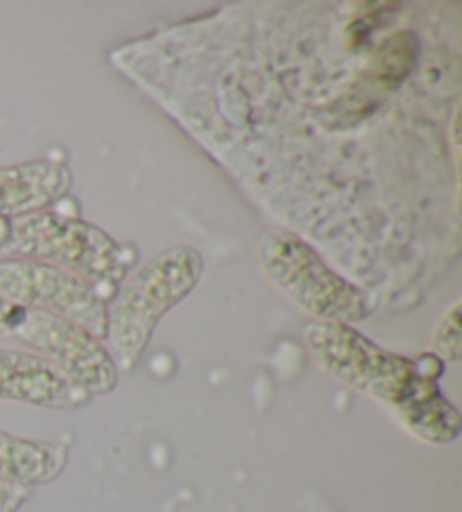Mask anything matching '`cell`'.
I'll list each match as a JSON object with an SVG mask.
<instances>
[{"mask_svg":"<svg viewBox=\"0 0 462 512\" xmlns=\"http://www.w3.org/2000/svg\"><path fill=\"white\" fill-rule=\"evenodd\" d=\"M203 273V258L188 244L154 255L124 278L106 303V348L118 370H131L149 346L158 321L192 294Z\"/></svg>","mask_w":462,"mask_h":512,"instance_id":"6da1fadb","label":"cell"},{"mask_svg":"<svg viewBox=\"0 0 462 512\" xmlns=\"http://www.w3.org/2000/svg\"><path fill=\"white\" fill-rule=\"evenodd\" d=\"M7 258L52 264L84 278L97 289L120 285L136 262V253L100 228L79 219L41 210L7 222L3 242Z\"/></svg>","mask_w":462,"mask_h":512,"instance_id":"7a4b0ae2","label":"cell"},{"mask_svg":"<svg viewBox=\"0 0 462 512\" xmlns=\"http://www.w3.org/2000/svg\"><path fill=\"white\" fill-rule=\"evenodd\" d=\"M257 262L293 305L323 323H359L370 314L368 298L325 264L312 246L287 231H269L257 242Z\"/></svg>","mask_w":462,"mask_h":512,"instance_id":"3957f363","label":"cell"},{"mask_svg":"<svg viewBox=\"0 0 462 512\" xmlns=\"http://www.w3.org/2000/svg\"><path fill=\"white\" fill-rule=\"evenodd\" d=\"M302 341L327 375L388 404L393 411L426 382L413 359L384 350L352 325L309 321L302 325Z\"/></svg>","mask_w":462,"mask_h":512,"instance_id":"277c9868","label":"cell"},{"mask_svg":"<svg viewBox=\"0 0 462 512\" xmlns=\"http://www.w3.org/2000/svg\"><path fill=\"white\" fill-rule=\"evenodd\" d=\"M0 298L21 310L43 312L73 321L95 337L106 332V294L91 282L52 264L3 258Z\"/></svg>","mask_w":462,"mask_h":512,"instance_id":"5b68a950","label":"cell"},{"mask_svg":"<svg viewBox=\"0 0 462 512\" xmlns=\"http://www.w3.org/2000/svg\"><path fill=\"white\" fill-rule=\"evenodd\" d=\"M10 339L46 359L88 397L111 393L118 384L120 370L106 343L73 321L25 310Z\"/></svg>","mask_w":462,"mask_h":512,"instance_id":"8992f818","label":"cell"},{"mask_svg":"<svg viewBox=\"0 0 462 512\" xmlns=\"http://www.w3.org/2000/svg\"><path fill=\"white\" fill-rule=\"evenodd\" d=\"M0 400L39 409H75L88 402V395L34 352L0 348Z\"/></svg>","mask_w":462,"mask_h":512,"instance_id":"52a82bcc","label":"cell"},{"mask_svg":"<svg viewBox=\"0 0 462 512\" xmlns=\"http://www.w3.org/2000/svg\"><path fill=\"white\" fill-rule=\"evenodd\" d=\"M70 190V172L64 165L32 161L0 165V219L41 213L64 199Z\"/></svg>","mask_w":462,"mask_h":512,"instance_id":"ba28073f","label":"cell"},{"mask_svg":"<svg viewBox=\"0 0 462 512\" xmlns=\"http://www.w3.org/2000/svg\"><path fill=\"white\" fill-rule=\"evenodd\" d=\"M68 449L59 443H41L0 431V481L32 488L55 481L64 472Z\"/></svg>","mask_w":462,"mask_h":512,"instance_id":"9c48e42d","label":"cell"},{"mask_svg":"<svg viewBox=\"0 0 462 512\" xmlns=\"http://www.w3.org/2000/svg\"><path fill=\"white\" fill-rule=\"evenodd\" d=\"M397 420L424 443L447 445L460 434L462 420L451 402L431 379L417 388L411 400L395 411Z\"/></svg>","mask_w":462,"mask_h":512,"instance_id":"30bf717a","label":"cell"},{"mask_svg":"<svg viewBox=\"0 0 462 512\" xmlns=\"http://www.w3.org/2000/svg\"><path fill=\"white\" fill-rule=\"evenodd\" d=\"M417 57V43L411 32H399L381 43L375 55V77L381 84L395 86L411 73Z\"/></svg>","mask_w":462,"mask_h":512,"instance_id":"8fae6325","label":"cell"},{"mask_svg":"<svg viewBox=\"0 0 462 512\" xmlns=\"http://www.w3.org/2000/svg\"><path fill=\"white\" fill-rule=\"evenodd\" d=\"M433 348L442 361L458 364L462 357V339H460V300L451 305V310L442 316L433 332Z\"/></svg>","mask_w":462,"mask_h":512,"instance_id":"7c38bea8","label":"cell"},{"mask_svg":"<svg viewBox=\"0 0 462 512\" xmlns=\"http://www.w3.org/2000/svg\"><path fill=\"white\" fill-rule=\"evenodd\" d=\"M25 499H28V490L0 481V512H16L23 506Z\"/></svg>","mask_w":462,"mask_h":512,"instance_id":"4fadbf2b","label":"cell"},{"mask_svg":"<svg viewBox=\"0 0 462 512\" xmlns=\"http://www.w3.org/2000/svg\"><path fill=\"white\" fill-rule=\"evenodd\" d=\"M23 312L25 310H21V307H16L0 298V334H3V337H10V332L16 328V323L21 321Z\"/></svg>","mask_w":462,"mask_h":512,"instance_id":"5bb4252c","label":"cell"},{"mask_svg":"<svg viewBox=\"0 0 462 512\" xmlns=\"http://www.w3.org/2000/svg\"><path fill=\"white\" fill-rule=\"evenodd\" d=\"M5 235H7V222H5V219H0V249H3Z\"/></svg>","mask_w":462,"mask_h":512,"instance_id":"9a60e30c","label":"cell"}]
</instances>
